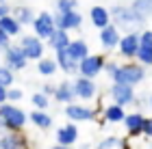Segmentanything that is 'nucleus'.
<instances>
[{
  "label": "nucleus",
  "mask_w": 152,
  "mask_h": 149,
  "mask_svg": "<svg viewBox=\"0 0 152 149\" xmlns=\"http://www.w3.org/2000/svg\"><path fill=\"white\" fill-rule=\"evenodd\" d=\"M109 17H111V24L117 30L124 28L126 32H141L146 26V19L139 17L128 4H113L109 9Z\"/></svg>",
  "instance_id": "f257e3e1"
},
{
  "label": "nucleus",
  "mask_w": 152,
  "mask_h": 149,
  "mask_svg": "<svg viewBox=\"0 0 152 149\" xmlns=\"http://www.w3.org/2000/svg\"><path fill=\"white\" fill-rule=\"evenodd\" d=\"M0 123H2L4 132H20L24 130V125L28 123V112H24L22 108L15 104H2L0 106Z\"/></svg>",
  "instance_id": "f03ea898"
},
{
  "label": "nucleus",
  "mask_w": 152,
  "mask_h": 149,
  "mask_svg": "<svg viewBox=\"0 0 152 149\" xmlns=\"http://www.w3.org/2000/svg\"><path fill=\"white\" fill-rule=\"evenodd\" d=\"M143 78H146V69L139 63H122V65H117L115 73L111 76L113 84H126V86H133V89Z\"/></svg>",
  "instance_id": "7ed1b4c3"
},
{
  "label": "nucleus",
  "mask_w": 152,
  "mask_h": 149,
  "mask_svg": "<svg viewBox=\"0 0 152 149\" xmlns=\"http://www.w3.org/2000/svg\"><path fill=\"white\" fill-rule=\"evenodd\" d=\"M104 63H107V58L102 54H87L83 60H78V71L76 73L80 78L96 80V76L102 73V69H104Z\"/></svg>",
  "instance_id": "20e7f679"
},
{
  "label": "nucleus",
  "mask_w": 152,
  "mask_h": 149,
  "mask_svg": "<svg viewBox=\"0 0 152 149\" xmlns=\"http://www.w3.org/2000/svg\"><path fill=\"white\" fill-rule=\"evenodd\" d=\"M20 50L26 56V60H39L44 56V50H46V43L37 39L35 35H24L20 39Z\"/></svg>",
  "instance_id": "39448f33"
},
{
  "label": "nucleus",
  "mask_w": 152,
  "mask_h": 149,
  "mask_svg": "<svg viewBox=\"0 0 152 149\" xmlns=\"http://www.w3.org/2000/svg\"><path fill=\"white\" fill-rule=\"evenodd\" d=\"M72 89H74L76 99L91 101V99L98 97V84H96V80H87V78L76 76V78L72 80Z\"/></svg>",
  "instance_id": "423d86ee"
},
{
  "label": "nucleus",
  "mask_w": 152,
  "mask_h": 149,
  "mask_svg": "<svg viewBox=\"0 0 152 149\" xmlns=\"http://www.w3.org/2000/svg\"><path fill=\"white\" fill-rule=\"evenodd\" d=\"M31 26H33V35H35L37 39H41V41H46V39L57 30L54 28L52 13H48V11H41L39 15H35V19H33Z\"/></svg>",
  "instance_id": "0eeeda50"
},
{
  "label": "nucleus",
  "mask_w": 152,
  "mask_h": 149,
  "mask_svg": "<svg viewBox=\"0 0 152 149\" xmlns=\"http://www.w3.org/2000/svg\"><path fill=\"white\" fill-rule=\"evenodd\" d=\"M115 50L120 52L122 58H126L130 63L137 56V50H139V32H126V35H122Z\"/></svg>",
  "instance_id": "6e6552de"
},
{
  "label": "nucleus",
  "mask_w": 152,
  "mask_h": 149,
  "mask_svg": "<svg viewBox=\"0 0 152 149\" xmlns=\"http://www.w3.org/2000/svg\"><path fill=\"white\" fill-rule=\"evenodd\" d=\"M52 19H54V28H57V30H63V32L76 30V28H80V26H83V15H80L78 11L54 13Z\"/></svg>",
  "instance_id": "1a4fd4ad"
},
{
  "label": "nucleus",
  "mask_w": 152,
  "mask_h": 149,
  "mask_svg": "<svg viewBox=\"0 0 152 149\" xmlns=\"http://www.w3.org/2000/svg\"><path fill=\"white\" fill-rule=\"evenodd\" d=\"M109 97H111V104L126 108L135 101V89L133 86H126V84H113L111 82V86H109Z\"/></svg>",
  "instance_id": "9d476101"
},
{
  "label": "nucleus",
  "mask_w": 152,
  "mask_h": 149,
  "mask_svg": "<svg viewBox=\"0 0 152 149\" xmlns=\"http://www.w3.org/2000/svg\"><path fill=\"white\" fill-rule=\"evenodd\" d=\"M65 117L72 121V123H80V121H94L98 117V112H96V108L87 106V104H70L65 106Z\"/></svg>",
  "instance_id": "9b49d317"
},
{
  "label": "nucleus",
  "mask_w": 152,
  "mask_h": 149,
  "mask_svg": "<svg viewBox=\"0 0 152 149\" xmlns=\"http://www.w3.org/2000/svg\"><path fill=\"white\" fill-rule=\"evenodd\" d=\"M137 60H139V65L146 69V67L152 65V30L143 28L139 32V50H137Z\"/></svg>",
  "instance_id": "f8f14e48"
},
{
  "label": "nucleus",
  "mask_w": 152,
  "mask_h": 149,
  "mask_svg": "<svg viewBox=\"0 0 152 149\" xmlns=\"http://www.w3.org/2000/svg\"><path fill=\"white\" fill-rule=\"evenodd\" d=\"M26 65H28V60H26V56L22 54L20 45H9V48L4 50V67L7 69L20 71V69H26Z\"/></svg>",
  "instance_id": "ddd939ff"
},
{
  "label": "nucleus",
  "mask_w": 152,
  "mask_h": 149,
  "mask_svg": "<svg viewBox=\"0 0 152 149\" xmlns=\"http://www.w3.org/2000/svg\"><path fill=\"white\" fill-rule=\"evenodd\" d=\"M76 140H78V127H76V123L61 125L57 130V145L72 147V145H76Z\"/></svg>",
  "instance_id": "4468645a"
},
{
  "label": "nucleus",
  "mask_w": 152,
  "mask_h": 149,
  "mask_svg": "<svg viewBox=\"0 0 152 149\" xmlns=\"http://www.w3.org/2000/svg\"><path fill=\"white\" fill-rule=\"evenodd\" d=\"M120 37H122V32L117 30L113 24H109V26H104V28L100 30V45H102L107 52H111V50L117 48V43H120Z\"/></svg>",
  "instance_id": "2eb2a0df"
},
{
  "label": "nucleus",
  "mask_w": 152,
  "mask_h": 149,
  "mask_svg": "<svg viewBox=\"0 0 152 149\" xmlns=\"http://www.w3.org/2000/svg\"><path fill=\"white\" fill-rule=\"evenodd\" d=\"M57 101H61V104L70 106L76 101V95H74V89H72V80H63V82H59L57 86H54V95H52Z\"/></svg>",
  "instance_id": "dca6fc26"
},
{
  "label": "nucleus",
  "mask_w": 152,
  "mask_h": 149,
  "mask_svg": "<svg viewBox=\"0 0 152 149\" xmlns=\"http://www.w3.org/2000/svg\"><path fill=\"white\" fill-rule=\"evenodd\" d=\"M143 119H146V117H143L139 110H135V112H126V117L122 119V123H124V127H126L128 136H139V134H141Z\"/></svg>",
  "instance_id": "f3484780"
},
{
  "label": "nucleus",
  "mask_w": 152,
  "mask_h": 149,
  "mask_svg": "<svg viewBox=\"0 0 152 149\" xmlns=\"http://www.w3.org/2000/svg\"><path fill=\"white\" fill-rule=\"evenodd\" d=\"M57 56H54V63H57V69H61V71H65V73H76L78 71V63L67 54L65 50H61V52H54Z\"/></svg>",
  "instance_id": "a211bd4d"
},
{
  "label": "nucleus",
  "mask_w": 152,
  "mask_h": 149,
  "mask_svg": "<svg viewBox=\"0 0 152 149\" xmlns=\"http://www.w3.org/2000/svg\"><path fill=\"white\" fill-rule=\"evenodd\" d=\"M70 32H63V30H54L50 37L46 39V48H52L54 52H61L70 45Z\"/></svg>",
  "instance_id": "6ab92c4d"
},
{
  "label": "nucleus",
  "mask_w": 152,
  "mask_h": 149,
  "mask_svg": "<svg viewBox=\"0 0 152 149\" xmlns=\"http://www.w3.org/2000/svg\"><path fill=\"white\" fill-rule=\"evenodd\" d=\"M89 19H91V24L96 26V28H104V26L111 24V17H109V9H104V6L96 4L89 9Z\"/></svg>",
  "instance_id": "aec40b11"
},
{
  "label": "nucleus",
  "mask_w": 152,
  "mask_h": 149,
  "mask_svg": "<svg viewBox=\"0 0 152 149\" xmlns=\"http://www.w3.org/2000/svg\"><path fill=\"white\" fill-rule=\"evenodd\" d=\"M0 149H24V138L20 132H2L0 134Z\"/></svg>",
  "instance_id": "412c9836"
},
{
  "label": "nucleus",
  "mask_w": 152,
  "mask_h": 149,
  "mask_svg": "<svg viewBox=\"0 0 152 149\" xmlns=\"http://www.w3.org/2000/svg\"><path fill=\"white\" fill-rule=\"evenodd\" d=\"M65 52L70 54L76 63H78V60H83L89 54V45H87V41H83V39H72L70 45L65 48Z\"/></svg>",
  "instance_id": "4be33fe9"
},
{
  "label": "nucleus",
  "mask_w": 152,
  "mask_h": 149,
  "mask_svg": "<svg viewBox=\"0 0 152 149\" xmlns=\"http://www.w3.org/2000/svg\"><path fill=\"white\" fill-rule=\"evenodd\" d=\"M124 117H126V110H124L122 106H117V104H107L102 108V119H104L107 123H122Z\"/></svg>",
  "instance_id": "5701e85b"
},
{
  "label": "nucleus",
  "mask_w": 152,
  "mask_h": 149,
  "mask_svg": "<svg viewBox=\"0 0 152 149\" xmlns=\"http://www.w3.org/2000/svg\"><path fill=\"white\" fill-rule=\"evenodd\" d=\"M28 121L35 127H39V130H48V127H52V117L46 110H33V112H28Z\"/></svg>",
  "instance_id": "b1692460"
},
{
  "label": "nucleus",
  "mask_w": 152,
  "mask_h": 149,
  "mask_svg": "<svg viewBox=\"0 0 152 149\" xmlns=\"http://www.w3.org/2000/svg\"><path fill=\"white\" fill-rule=\"evenodd\" d=\"M11 15H13V19H15L20 26L33 24V19H35V13H33L31 6H18V9H11Z\"/></svg>",
  "instance_id": "393cba45"
},
{
  "label": "nucleus",
  "mask_w": 152,
  "mask_h": 149,
  "mask_svg": "<svg viewBox=\"0 0 152 149\" xmlns=\"http://www.w3.org/2000/svg\"><path fill=\"white\" fill-rule=\"evenodd\" d=\"M0 30H2L4 35L11 39V37H18L20 32H22V26L13 19V15H7V17L0 19Z\"/></svg>",
  "instance_id": "a878e982"
},
{
  "label": "nucleus",
  "mask_w": 152,
  "mask_h": 149,
  "mask_svg": "<svg viewBox=\"0 0 152 149\" xmlns=\"http://www.w3.org/2000/svg\"><path fill=\"white\" fill-rule=\"evenodd\" d=\"M130 9H133L139 17H143V19L152 17V2L150 0H133V2H130Z\"/></svg>",
  "instance_id": "bb28decb"
},
{
  "label": "nucleus",
  "mask_w": 152,
  "mask_h": 149,
  "mask_svg": "<svg viewBox=\"0 0 152 149\" xmlns=\"http://www.w3.org/2000/svg\"><path fill=\"white\" fill-rule=\"evenodd\" d=\"M96 149H128V145L122 136H107L96 145Z\"/></svg>",
  "instance_id": "cd10ccee"
},
{
  "label": "nucleus",
  "mask_w": 152,
  "mask_h": 149,
  "mask_svg": "<svg viewBox=\"0 0 152 149\" xmlns=\"http://www.w3.org/2000/svg\"><path fill=\"white\" fill-rule=\"evenodd\" d=\"M54 71H57V63H54V58L41 56L37 60V73H41V76H52Z\"/></svg>",
  "instance_id": "c85d7f7f"
},
{
  "label": "nucleus",
  "mask_w": 152,
  "mask_h": 149,
  "mask_svg": "<svg viewBox=\"0 0 152 149\" xmlns=\"http://www.w3.org/2000/svg\"><path fill=\"white\" fill-rule=\"evenodd\" d=\"M13 82H15V76H13V71L7 69L4 65H0V86H2V89H11Z\"/></svg>",
  "instance_id": "c756f323"
},
{
  "label": "nucleus",
  "mask_w": 152,
  "mask_h": 149,
  "mask_svg": "<svg viewBox=\"0 0 152 149\" xmlns=\"http://www.w3.org/2000/svg\"><path fill=\"white\" fill-rule=\"evenodd\" d=\"M31 101H33V106H35V110H46L48 106H50V97H46L44 93H33V97H31Z\"/></svg>",
  "instance_id": "7c9ffc66"
},
{
  "label": "nucleus",
  "mask_w": 152,
  "mask_h": 149,
  "mask_svg": "<svg viewBox=\"0 0 152 149\" xmlns=\"http://www.w3.org/2000/svg\"><path fill=\"white\" fill-rule=\"evenodd\" d=\"M78 9V0H57V13H70Z\"/></svg>",
  "instance_id": "2f4dec72"
},
{
  "label": "nucleus",
  "mask_w": 152,
  "mask_h": 149,
  "mask_svg": "<svg viewBox=\"0 0 152 149\" xmlns=\"http://www.w3.org/2000/svg\"><path fill=\"white\" fill-rule=\"evenodd\" d=\"M24 97L22 89H15V86H11V89H7V104H13V101H20Z\"/></svg>",
  "instance_id": "473e14b6"
},
{
  "label": "nucleus",
  "mask_w": 152,
  "mask_h": 149,
  "mask_svg": "<svg viewBox=\"0 0 152 149\" xmlns=\"http://www.w3.org/2000/svg\"><path fill=\"white\" fill-rule=\"evenodd\" d=\"M141 134L146 138H152V117H146L143 119V125H141Z\"/></svg>",
  "instance_id": "72a5a7b5"
},
{
  "label": "nucleus",
  "mask_w": 152,
  "mask_h": 149,
  "mask_svg": "<svg viewBox=\"0 0 152 149\" xmlns=\"http://www.w3.org/2000/svg\"><path fill=\"white\" fill-rule=\"evenodd\" d=\"M115 69H117V63H115V60H107V63H104V69H102V71H107L109 78H111L113 73H115Z\"/></svg>",
  "instance_id": "f704fd0d"
},
{
  "label": "nucleus",
  "mask_w": 152,
  "mask_h": 149,
  "mask_svg": "<svg viewBox=\"0 0 152 149\" xmlns=\"http://www.w3.org/2000/svg\"><path fill=\"white\" fill-rule=\"evenodd\" d=\"M9 45H11V39L7 37L2 30H0V52H4L7 48H9Z\"/></svg>",
  "instance_id": "c9c22d12"
},
{
  "label": "nucleus",
  "mask_w": 152,
  "mask_h": 149,
  "mask_svg": "<svg viewBox=\"0 0 152 149\" xmlns=\"http://www.w3.org/2000/svg\"><path fill=\"white\" fill-rule=\"evenodd\" d=\"M54 86H57V84H50V82H46L44 86H41V91H39V93H44L46 97H50V95H54Z\"/></svg>",
  "instance_id": "e433bc0d"
},
{
  "label": "nucleus",
  "mask_w": 152,
  "mask_h": 149,
  "mask_svg": "<svg viewBox=\"0 0 152 149\" xmlns=\"http://www.w3.org/2000/svg\"><path fill=\"white\" fill-rule=\"evenodd\" d=\"M7 15H11L9 4H7V2H0V19H2V17H7Z\"/></svg>",
  "instance_id": "4c0bfd02"
},
{
  "label": "nucleus",
  "mask_w": 152,
  "mask_h": 149,
  "mask_svg": "<svg viewBox=\"0 0 152 149\" xmlns=\"http://www.w3.org/2000/svg\"><path fill=\"white\" fill-rule=\"evenodd\" d=\"M2 104H7V89L0 86V106H2Z\"/></svg>",
  "instance_id": "58836bf2"
},
{
  "label": "nucleus",
  "mask_w": 152,
  "mask_h": 149,
  "mask_svg": "<svg viewBox=\"0 0 152 149\" xmlns=\"http://www.w3.org/2000/svg\"><path fill=\"white\" fill-rule=\"evenodd\" d=\"M76 149H91V145H89V143H83V145H78Z\"/></svg>",
  "instance_id": "ea45409f"
},
{
  "label": "nucleus",
  "mask_w": 152,
  "mask_h": 149,
  "mask_svg": "<svg viewBox=\"0 0 152 149\" xmlns=\"http://www.w3.org/2000/svg\"><path fill=\"white\" fill-rule=\"evenodd\" d=\"M50 149H72V147H61V145H54V147H50Z\"/></svg>",
  "instance_id": "a19ab883"
},
{
  "label": "nucleus",
  "mask_w": 152,
  "mask_h": 149,
  "mask_svg": "<svg viewBox=\"0 0 152 149\" xmlns=\"http://www.w3.org/2000/svg\"><path fill=\"white\" fill-rule=\"evenodd\" d=\"M150 106H152V97H150Z\"/></svg>",
  "instance_id": "79ce46f5"
},
{
  "label": "nucleus",
  "mask_w": 152,
  "mask_h": 149,
  "mask_svg": "<svg viewBox=\"0 0 152 149\" xmlns=\"http://www.w3.org/2000/svg\"><path fill=\"white\" fill-rule=\"evenodd\" d=\"M0 2H7V0H0Z\"/></svg>",
  "instance_id": "37998d69"
},
{
  "label": "nucleus",
  "mask_w": 152,
  "mask_h": 149,
  "mask_svg": "<svg viewBox=\"0 0 152 149\" xmlns=\"http://www.w3.org/2000/svg\"><path fill=\"white\" fill-rule=\"evenodd\" d=\"M150 2H152V0H150Z\"/></svg>",
  "instance_id": "c03bdc74"
},
{
  "label": "nucleus",
  "mask_w": 152,
  "mask_h": 149,
  "mask_svg": "<svg viewBox=\"0 0 152 149\" xmlns=\"http://www.w3.org/2000/svg\"><path fill=\"white\" fill-rule=\"evenodd\" d=\"M150 149H152V147H150Z\"/></svg>",
  "instance_id": "a18cd8bd"
}]
</instances>
